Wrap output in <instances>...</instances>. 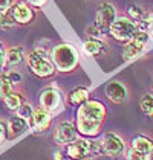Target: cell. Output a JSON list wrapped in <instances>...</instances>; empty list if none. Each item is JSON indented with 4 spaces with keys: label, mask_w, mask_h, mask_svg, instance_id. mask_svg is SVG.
<instances>
[{
    "label": "cell",
    "mask_w": 153,
    "mask_h": 160,
    "mask_svg": "<svg viewBox=\"0 0 153 160\" xmlns=\"http://www.w3.org/2000/svg\"><path fill=\"white\" fill-rule=\"evenodd\" d=\"M106 96L115 104H121L127 98V92L124 86H121L119 82H110L106 87Z\"/></svg>",
    "instance_id": "obj_11"
},
{
    "label": "cell",
    "mask_w": 153,
    "mask_h": 160,
    "mask_svg": "<svg viewBox=\"0 0 153 160\" xmlns=\"http://www.w3.org/2000/svg\"><path fill=\"white\" fill-rule=\"evenodd\" d=\"M3 101H5V104L9 110H18V107L22 105V98L17 93H9Z\"/></svg>",
    "instance_id": "obj_21"
},
{
    "label": "cell",
    "mask_w": 153,
    "mask_h": 160,
    "mask_svg": "<svg viewBox=\"0 0 153 160\" xmlns=\"http://www.w3.org/2000/svg\"><path fill=\"white\" fill-rule=\"evenodd\" d=\"M60 102H61L60 93H58L57 90H54V88L45 90V92L41 93V96H40V104H41V107L46 111L55 110V108L60 105Z\"/></svg>",
    "instance_id": "obj_9"
},
{
    "label": "cell",
    "mask_w": 153,
    "mask_h": 160,
    "mask_svg": "<svg viewBox=\"0 0 153 160\" xmlns=\"http://www.w3.org/2000/svg\"><path fill=\"white\" fill-rule=\"evenodd\" d=\"M3 62H5V49L0 43V66H3Z\"/></svg>",
    "instance_id": "obj_29"
},
{
    "label": "cell",
    "mask_w": 153,
    "mask_h": 160,
    "mask_svg": "<svg viewBox=\"0 0 153 160\" xmlns=\"http://www.w3.org/2000/svg\"><path fill=\"white\" fill-rule=\"evenodd\" d=\"M115 6L110 3H101L97 11V23L98 26H110L115 22Z\"/></svg>",
    "instance_id": "obj_8"
},
{
    "label": "cell",
    "mask_w": 153,
    "mask_h": 160,
    "mask_svg": "<svg viewBox=\"0 0 153 160\" xmlns=\"http://www.w3.org/2000/svg\"><path fill=\"white\" fill-rule=\"evenodd\" d=\"M13 82L8 79V76L5 75V76H2L0 78V98L5 99L9 93H13Z\"/></svg>",
    "instance_id": "obj_20"
},
{
    "label": "cell",
    "mask_w": 153,
    "mask_h": 160,
    "mask_svg": "<svg viewBox=\"0 0 153 160\" xmlns=\"http://www.w3.org/2000/svg\"><path fill=\"white\" fill-rule=\"evenodd\" d=\"M147 40H149V35L145 32H136L127 43L126 49L123 52V58L124 60H133L135 57H138L144 49V44H145Z\"/></svg>",
    "instance_id": "obj_6"
},
{
    "label": "cell",
    "mask_w": 153,
    "mask_h": 160,
    "mask_svg": "<svg viewBox=\"0 0 153 160\" xmlns=\"http://www.w3.org/2000/svg\"><path fill=\"white\" fill-rule=\"evenodd\" d=\"M54 139L57 143L63 145V143H71L76 140V128L74 123L71 122H61L58 123V127L55 128Z\"/></svg>",
    "instance_id": "obj_7"
},
{
    "label": "cell",
    "mask_w": 153,
    "mask_h": 160,
    "mask_svg": "<svg viewBox=\"0 0 153 160\" xmlns=\"http://www.w3.org/2000/svg\"><path fill=\"white\" fill-rule=\"evenodd\" d=\"M9 130L13 131L14 136L22 134V133L26 130V121L25 119H22V118H18V116L14 118L13 121L9 122Z\"/></svg>",
    "instance_id": "obj_18"
},
{
    "label": "cell",
    "mask_w": 153,
    "mask_h": 160,
    "mask_svg": "<svg viewBox=\"0 0 153 160\" xmlns=\"http://www.w3.org/2000/svg\"><path fill=\"white\" fill-rule=\"evenodd\" d=\"M14 23H15V20H14L11 9H6L0 14V29H8V28L14 26Z\"/></svg>",
    "instance_id": "obj_19"
},
{
    "label": "cell",
    "mask_w": 153,
    "mask_h": 160,
    "mask_svg": "<svg viewBox=\"0 0 153 160\" xmlns=\"http://www.w3.org/2000/svg\"><path fill=\"white\" fill-rule=\"evenodd\" d=\"M28 66L37 76H41V78L51 76L54 73V64L48 60L46 52L41 49L31 52V55L28 57Z\"/></svg>",
    "instance_id": "obj_3"
},
{
    "label": "cell",
    "mask_w": 153,
    "mask_h": 160,
    "mask_svg": "<svg viewBox=\"0 0 153 160\" xmlns=\"http://www.w3.org/2000/svg\"><path fill=\"white\" fill-rule=\"evenodd\" d=\"M129 14H130L133 18H136L138 22L142 20V17H144V11L141 9L140 6H136V5H132V6L129 8Z\"/></svg>",
    "instance_id": "obj_23"
},
{
    "label": "cell",
    "mask_w": 153,
    "mask_h": 160,
    "mask_svg": "<svg viewBox=\"0 0 153 160\" xmlns=\"http://www.w3.org/2000/svg\"><path fill=\"white\" fill-rule=\"evenodd\" d=\"M106 118V107L100 101L84 102L76 113V130L83 136H97Z\"/></svg>",
    "instance_id": "obj_1"
},
{
    "label": "cell",
    "mask_w": 153,
    "mask_h": 160,
    "mask_svg": "<svg viewBox=\"0 0 153 160\" xmlns=\"http://www.w3.org/2000/svg\"><path fill=\"white\" fill-rule=\"evenodd\" d=\"M28 2L32 3V5H35V6H41V5L46 3V0H28Z\"/></svg>",
    "instance_id": "obj_30"
},
{
    "label": "cell",
    "mask_w": 153,
    "mask_h": 160,
    "mask_svg": "<svg viewBox=\"0 0 153 160\" xmlns=\"http://www.w3.org/2000/svg\"><path fill=\"white\" fill-rule=\"evenodd\" d=\"M127 160H144V156L138 152V151H135L133 148L129 151V156H127Z\"/></svg>",
    "instance_id": "obj_25"
},
{
    "label": "cell",
    "mask_w": 153,
    "mask_h": 160,
    "mask_svg": "<svg viewBox=\"0 0 153 160\" xmlns=\"http://www.w3.org/2000/svg\"><path fill=\"white\" fill-rule=\"evenodd\" d=\"M86 32H87V35L92 37V40H97V38L103 37V31L100 29V26H89L87 29H86Z\"/></svg>",
    "instance_id": "obj_24"
},
{
    "label": "cell",
    "mask_w": 153,
    "mask_h": 160,
    "mask_svg": "<svg viewBox=\"0 0 153 160\" xmlns=\"http://www.w3.org/2000/svg\"><path fill=\"white\" fill-rule=\"evenodd\" d=\"M87 99H89V92L84 87H76L67 95V101L72 105H83L84 102H87Z\"/></svg>",
    "instance_id": "obj_13"
},
{
    "label": "cell",
    "mask_w": 153,
    "mask_h": 160,
    "mask_svg": "<svg viewBox=\"0 0 153 160\" xmlns=\"http://www.w3.org/2000/svg\"><path fill=\"white\" fill-rule=\"evenodd\" d=\"M147 160H153V149L149 152V156H147Z\"/></svg>",
    "instance_id": "obj_32"
},
{
    "label": "cell",
    "mask_w": 153,
    "mask_h": 160,
    "mask_svg": "<svg viewBox=\"0 0 153 160\" xmlns=\"http://www.w3.org/2000/svg\"><path fill=\"white\" fill-rule=\"evenodd\" d=\"M5 137H6V125L3 122H0V143L5 140Z\"/></svg>",
    "instance_id": "obj_27"
},
{
    "label": "cell",
    "mask_w": 153,
    "mask_h": 160,
    "mask_svg": "<svg viewBox=\"0 0 153 160\" xmlns=\"http://www.w3.org/2000/svg\"><path fill=\"white\" fill-rule=\"evenodd\" d=\"M31 119H32L34 130H37L38 133L40 131H45L49 127V123H51V116H49V113L45 110V108H37L35 111H32Z\"/></svg>",
    "instance_id": "obj_10"
},
{
    "label": "cell",
    "mask_w": 153,
    "mask_h": 160,
    "mask_svg": "<svg viewBox=\"0 0 153 160\" xmlns=\"http://www.w3.org/2000/svg\"><path fill=\"white\" fill-rule=\"evenodd\" d=\"M104 50H106V46L98 40H89V41L84 43V52L87 55H93L95 57V55H100Z\"/></svg>",
    "instance_id": "obj_15"
},
{
    "label": "cell",
    "mask_w": 153,
    "mask_h": 160,
    "mask_svg": "<svg viewBox=\"0 0 153 160\" xmlns=\"http://www.w3.org/2000/svg\"><path fill=\"white\" fill-rule=\"evenodd\" d=\"M17 114H18V118H22V119H29L31 116H32V108H31V105L29 104H22L20 107H18V110H17Z\"/></svg>",
    "instance_id": "obj_22"
},
{
    "label": "cell",
    "mask_w": 153,
    "mask_h": 160,
    "mask_svg": "<svg viewBox=\"0 0 153 160\" xmlns=\"http://www.w3.org/2000/svg\"><path fill=\"white\" fill-rule=\"evenodd\" d=\"M141 111L147 116V118H153V96L152 95H145L142 96L140 102Z\"/></svg>",
    "instance_id": "obj_17"
},
{
    "label": "cell",
    "mask_w": 153,
    "mask_h": 160,
    "mask_svg": "<svg viewBox=\"0 0 153 160\" xmlns=\"http://www.w3.org/2000/svg\"><path fill=\"white\" fill-rule=\"evenodd\" d=\"M11 11H13L14 20L18 22V23H29V22L32 20V17H34L32 11L26 6L25 3H18V5H15Z\"/></svg>",
    "instance_id": "obj_12"
},
{
    "label": "cell",
    "mask_w": 153,
    "mask_h": 160,
    "mask_svg": "<svg viewBox=\"0 0 153 160\" xmlns=\"http://www.w3.org/2000/svg\"><path fill=\"white\" fill-rule=\"evenodd\" d=\"M152 34H153V25H152Z\"/></svg>",
    "instance_id": "obj_33"
},
{
    "label": "cell",
    "mask_w": 153,
    "mask_h": 160,
    "mask_svg": "<svg viewBox=\"0 0 153 160\" xmlns=\"http://www.w3.org/2000/svg\"><path fill=\"white\" fill-rule=\"evenodd\" d=\"M83 160H87V159H83Z\"/></svg>",
    "instance_id": "obj_34"
},
{
    "label": "cell",
    "mask_w": 153,
    "mask_h": 160,
    "mask_svg": "<svg viewBox=\"0 0 153 160\" xmlns=\"http://www.w3.org/2000/svg\"><path fill=\"white\" fill-rule=\"evenodd\" d=\"M101 151L103 154H106L109 157H116V156H119L124 151V142L121 140L119 136L109 133V134H106L103 137Z\"/></svg>",
    "instance_id": "obj_5"
},
{
    "label": "cell",
    "mask_w": 153,
    "mask_h": 160,
    "mask_svg": "<svg viewBox=\"0 0 153 160\" xmlns=\"http://www.w3.org/2000/svg\"><path fill=\"white\" fill-rule=\"evenodd\" d=\"M22 58H23V49L22 48H14V49H11L6 53L5 62L9 64V66H14V64H18L22 61Z\"/></svg>",
    "instance_id": "obj_16"
},
{
    "label": "cell",
    "mask_w": 153,
    "mask_h": 160,
    "mask_svg": "<svg viewBox=\"0 0 153 160\" xmlns=\"http://www.w3.org/2000/svg\"><path fill=\"white\" fill-rule=\"evenodd\" d=\"M52 61L57 66L58 70L69 72L72 70L78 62V55L69 44H60L52 50Z\"/></svg>",
    "instance_id": "obj_2"
},
{
    "label": "cell",
    "mask_w": 153,
    "mask_h": 160,
    "mask_svg": "<svg viewBox=\"0 0 153 160\" xmlns=\"http://www.w3.org/2000/svg\"><path fill=\"white\" fill-rule=\"evenodd\" d=\"M138 26L127 18H119L110 25V34L116 40H130L136 34Z\"/></svg>",
    "instance_id": "obj_4"
},
{
    "label": "cell",
    "mask_w": 153,
    "mask_h": 160,
    "mask_svg": "<svg viewBox=\"0 0 153 160\" xmlns=\"http://www.w3.org/2000/svg\"><path fill=\"white\" fill-rule=\"evenodd\" d=\"M13 5V0H0V11H6Z\"/></svg>",
    "instance_id": "obj_26"
},
{
    "label": "cell",
    "mask_w": 153,
    "mask_h": 160,
    "mask_svg": "<svg viewBox=\"0 0 153 160\" xmlns=\"http://www.w3.org/2000/svg\"><path fill=\"white\" fill-rule=\"evenodd\" d=\"M54 160H64V156L61 154V151H57L54 154Z\"/></svg>",
    "instance_id": "obj_31"
},
{
    "label": "cell",
    "mask_w": 153,
    "mask_h": 160,
    "mask_svg": "<svg viewBox=\"0 0 153 160\" xmlns=\"http://www.w3.org/2000/svg\"><path fill=\"white\" fill-rule=\"evenodd\" d=\"M132 148L144 156V154H149L153 149V142L152 139H149L145 136H138L132 140Z\"/></svg>",
    "instance_id": "obj_14"
},
{
    "label": "cell",
    "mask_w": 153,
    "mask_h": 160,
    "mask_svg": "<svg viewBox=\"0 0 153 160\" xmlns=\"http://www.w3.org/2000/svg\"><path fill=\"white\" fill-rule=\"evenodd\" d=\"M6 76H8V79H9L13 84H15V82L20 81V75H17V73H8Z\"/></svg>",
    "instance_id": "obj_28"
}]
</instances>
